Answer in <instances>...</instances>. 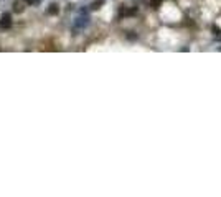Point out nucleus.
<instances>
[{
    "instance_id": "obj_1",
    "label": "nucleus",
    "mask_w": 221,
    "mask_h": 197,
    "mask_svg": "<svg viewBox=\"0 0 221 197\" xmlns=\"http://www.w3.org/2000/svg\"><path fill=\"white\" fill-rule=\"evenodd\" d=\"M89 23H91V18L87 15H84V13H81V15L78 16V18H74V21H73V30L81 31V30H84V28H87Z\"/></svg>"
},
{
    "instance_id": "obj_2",
    "label": "nucleus",
    "mask_w": 221,
    "mask_h": 197,
    "mask_svg": "<svg viewBox=\"0 0 221 197\" xmlns=\"http://www.w3.org/2000/svg\"><path fill=\"white\" fill-rule=\"evenodd\" d=\"M0 25L3 26V28H8V26L12 25V15L8 13V12L2 15V18H0Z\"/></svg>"
},
{
    "instance_id": "obj_3",
    "label": "nucleus",
    "mask_w": 221,
    "mask_h": 197,
    "mask_svg": "<svg viewBox=\"0 0 221 197\" xmlns=\"http://www.w3.org/2000/svg\"><path fill=\"white\" fill-rule=\"evenodd\" d=\"M104 3H106V0H94L93 3L89 5V8H91V10H99Z\"/></svg>"
},
{
    "instance_id": "obj_4",
    "label": "nucleus",
    "mask_w": 221,
    "mask_h": 197,
    "mask_svg": "<svg viewBox=\"0 0 221 197\" xmlns=\"http://www.w3.org/2000/svg\"><path fill=\"white\" fill-rule=\"evenodd\" d=\"M58 13H60V7L56 3H51L48 7V15H58Z\"/></svg>"
},
{
    "instance_id": "obj_5",
    "label": "nucleus",
    "mask_w": 221,
    "mask_h": 197,
    "mask_svg": "<svg viewBox=\"0 0 221 197\" xmlns=\"http://www.w3.org/2000/svg\"><path fill=\"white\" fill-rule=\"evenodd\" d=\"M25 3L30 7H38L41 3V0H25Z\"/></svg>"
},
{
    "instance_id": "obj_6",
    "label": "nucleus",
    "mask_w": 221,
    "mask_h": 197,
    "mask_svg": "<svg viewBox=\"0 0 221 197\" xmlns=\"http://www.w3.org/2000/svg\"><path fill=\"white\" fill-rule=\"evenodd\" d=\"M13 10H15V12H23V5H21V2H13Z\"/></svg>"
},
{
    "instance_id": "obj_7",
    "label": "nucleus",
    "mask_w": 221,
    "mask_h": 197,
    "mask_svg": "<svg viewBox=\"0 0 221 197\" xmlns=\"http://www.w3.org/2000/svg\"><path fill=\"white\" fill-rule=\"evenodd\" d=\"M150 5H152V8H159L162 5V0H150Z\"/></svg>"
},
{
    "instance_id": "obj_8",
    "label": "nucleus",
    "mask_w": 221,
    "mask_h": 197,
    "mask_svg": "<svg viewBox=\"0 0 221 197\" xmlns=\"http://www.w3.org/2000/svg\"><path fill=\"white\" fill-rule=\"evenodd\" d=\"M125 36H127V40H130V41L137 40V35H135L134 31H129V33H127V35H125Z\"/></svg>"
}]
</instances>
